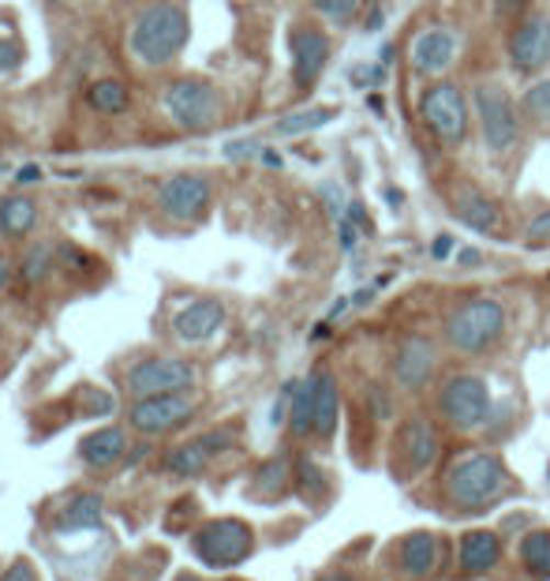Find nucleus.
Returning <instances> with one entry per match:
<instances>
[{"label": "nucleus", "mask_w": 550, "mask_h": 581, "mask_svg": "<svg viewBox=\"0 0 550 581\" xmlns=\"http://www.w3.org/2000/svg\"><path fill=\"white\" fill-rule=\"evenodd\" d=\"M53 270V248L49 244H34L31 252L23 256V278L26 281H45Z\"/></svg>", "instance_id": "32"}, {"label": "nucleus", "mask_w": 550, "mask_h": 581, "mask_svg": "<svg viewBox=\"0 0 550 581\" xmlns=\"http://www.w3.org/2000/svg\"><path fill=\"white\" fill-rule=\"evenodd\" d=\"M251 540L255 537L244 522H236V517H217V522H206L203 529L195 533L191 548H195V556L203 559L206 567L225 570L251 556Z\"/></svg>", "instance_id": "8"}, {"label": "nucleus", "mask_w": 550, "mask_h": 581, "mask_svg": "<svg viewBox=\"0 0 550 581\" xmlns=\"http://www.w3.org/2000/svg\"><path fill=\"white\" fill-rule=\"evenodd\" d=\"M38 222V206L31 195H8L0 199V233L8 237H26Z\"/></svg>", "instance_id": "24"}, {"label": "nucleus", "mask_w": 550, "mask_h": 581, "mask_svg": "<svg viewBox=\"0 0 550 581\" xmlns=\"http://www.w3.org/2000/svg\"><path fill=\"white\" fill-rule=\"evenodd\" d=\"M509 60L520 76H536L550 65V15H528L517 31L509 34Z\"/></svg>", "instance_id": "12"}, {"label": "nucleus", "mask_w": 550, "mask_h": 581, "mask_svg": "<svg viewBox=\"0 0 550 581\" xmlns=\"http://www.w3.org/2000/svg\"><path fill=\"white\" fill-rule=\"evenodd\" d=\"M228 443H233V435H228V432H210V435H203V439H195V443H183V447H177L169 454V469H172V473H180V477L203 473L206 461L214 458V454H222Z\"/></svg>", "instance_id": "20"}, {"label": "nucleus", "mask_w": 550, "mask_h": 581, "mask_svg": "<svg viewBox=\"0 0 550 581\" xmlns=\"http://www.w3.org/2000/svg\"><path fill=\"white\" fill-rule=\"evenodd\" d=\"M502 334H506V308L494 297H472L446 320V342L469 357L487 353Z\"/></svg>", "instance_id": "3"}, {"label": "nucleus", "mask_w": 550, "mask_h": 581, "mask_svg": "<svg viewBox=\"0 0 550 581\" xmlns=\"http://www.w3.org/2000/svg\"><path fill=\"white\" fill-rule=\"evenodd\" d=\"M509 488V473L502 466L498 454L475 450L457 458L446 469V499L461 511H483V506L498 503Z\"/></svg>", "instance_id": "2"}, {"label": "nucleus", "mask_w": 550, "mask_h": 581, "mask_svg": "<svg viewBox=\"0 0 550 581\" xmlns=\"http://www.w3.org/2000/svg\"><path fill=\"white\" fill-rule=\"evenodd\" d=\"M329 121H337V109H323V105L296 109V113L281 116V121L273 124V135H281V139H292V135H307V132L326 129Z\"/></svg>", "instance_id": "26"}, {"label": "nucleus", "mask_w": 550, "mask_h": 581, "mask_svg": "<svg viewBox=\"0 0 550 581\" xmlns=\"http://www.w3.org/2000/svg\"><path fill=\"white\" fill-rule=\"evenodd\" d=\"M315 379V398H311V432L323 435V439H329V435L337 432V421H341V394H337V379L329 376V371H318Z\"/></svg>", "instance_id": "21"}, {"label": "nucleus", "mask_w": 550, "mask_h": 581, "mask_svg": "<svg viewBox=\"0 0 550 581\" xmlns=\"http://www.w3.org/2000/svg\"><path fill=\"white\" fill-rule=\"evenodd\" d=\"M23 65V45L15 38H0V76H12Z\"/></svg>", "instance_id": "34"}, {"label": "nucleus", "mask_w": 550, "mask_h": 581, "mask_svg": "<svg viewBox=\"0 0 550 581\" xmlns=\"http://www.w3.org/2000/svg\"><path fill=\"white\" fill-rule=\"evenodd\" d=\"M457 559H461V574L480 578V574H487V570L498 567L502 540L487 529H472V533H464L461 537V551H457Z\"/></svg>", "instance_id": "19"}, {"label": "nucleus", "mask_w": 550, "mask_h": 581, "mask_svg": "<svg viewBox=\"0 0 550 581\" xmlns=\"http://www.w3.org/2000/svg\"><path fill=\"white\" fill-rule=\"evenodd\" d=\"M311 398H315V379H304V383L292 387V413H289V424L296 435H307L311 432Z\"/></svg>", "instance_id": "29"}, {"label": "nucleus", "mask_w": 550, "mask_h": 581, "mask_svg": "<svg viewBox=\"0 0 550 581\" xmlns=\"http://www.w3.org/2000/svg\"><path fill=\"white\" fill-rule=\"evenodd\" d=\"M449 248H453V237H438L435 241V259H446Z\"/></svg>", "instance_id": "39"}, {"label": "nucleus", "mask_w": 550, "mask_h": 581, "mask_svg": "<svg viewBox=\"0 0 550 581\" xmlns=\"http://www.w3.org/2000/svg\"><path fill=\"white\" fill-rule=\"evenodd\" d=\"M525 241L531 244V248H543V244H550V211H539L536 217H531L528 230H525Z\"/></svg>", "instance_id": "35"}, {"label": "nucleus", "mask_w": 550, "mask_h": 581, "mask_svg": "<svg viewBox=\"0 0 550 581\" xmlns=\"http://www.w3.org/2000/svg\"><path fill=\"white\" fill-rule=\"evenodd\" d=\"M87 105L94 109V113L121 116L124 109L132 105V94H127V87L121 79H98V83L87 87Z\"/></svg>", "instance_id": "27"}, {"label": "nucleus", "mask_w": 550, "mask_h": 581, "mask_svg": "<svg viewBox=\"0 0 550 581\" xmlns=\"http://www.w3.org/2000/svg\"><path fill=\"white\" fill-rule=\"evenodd\" d=\"M105 511V499L87 492V495H76L68 506H64V514L57 517L60 529H98L102 525V514Z\"/></svg>", "instance_id": "25"}, {"label": "nucleus", "mask_w": 550, "mask_h": 581, "mask_svg": "<svg viewBox=\"0 0 550 581\" xmlns=\"http://www.w3.org/2000/svg\"><path fill=\"white\" fill-rule=\"evenodd\" d=\"M158 203L172 222H199L210 206V180L203 172H172L161 180Z\"/></svg>", "instance_id": "11"}, {"label": "nucleus", "mask_w": 550, "mask_h": 581, "mask_svg": "<svg viewBox=\"0 0 550 581\" xmlns=\"http://www.w3.org/2000/svg\"><path fill=\"white\" fill-rule=\"evenodd\" d=\"M438 567V537L435 533H412L401 544V570L412 578H424Z\"/></svg>", "instance_id": "23"}, {"label": "nucleus", "mask_w": 550, "mask_h": 581, "mask_svg": "<svg viewBox=\"0 0 550 581\" xmlns=\"http://www.w3.org/2000/svg\"><path fill=\"white\" fill-rule=\"evenodd\" d=\"M311 4H315V12L334 26H352L356 15H360V0H311Z\"/></svg>", "instance_id": "31"}, {"label": "nucleus", "mask_w": 550, "mask_h": 581, "mask_svg": "<svg viewBox=\"0 0 550 581\" xmlns=\"http://www.w3.org/2000/svg\"><path fill=\"white\" fill-rule=\"evenodd\" d=\"M453 214L475 233H498L502 230L498 203H494L491 195H483L480 188H472V185H461L453 192Z\"/></svg>", "instance_id": "17"}, {"label": "nucleus", "mask_w": 550, "mask_h": 581, "mask_svg": "<svg viewBox=\"0 0 550 581\" xmlns=\"http://www.w3.org/2000/svg\"><path fill=\"white\" fill-rule=\"evenodd\" d=\"M255 154H262V147L255 139H236V143H228V147H225V158H233V161L255 158Z\"/></svg>", "instance_id": "36"}, {"label": "nucleus", "mask_w": 550, "mask_h": 581, "mask_svg": "<svg viewBox=\"0 0 550 581\" xmlns=\"http://www.w3.org/2000/svg\"><path fill=\"white\" fill-rule=\"evenodd\" d=\"M38 177H42V172L34 169V166H26V169L15 172V180H20V185H34V180H38Z\"/></svg>", "instance_id": "38"}, {"label": "nucleus", "mask_w": 550, "mask_h": 581, "mask_svg": "<svg viewBox=\"0 0 550 581\" xmlns=\"http://www.w3.org/2000/svg\"><path fill=\"white\" fill-rule=\"evenodd\" d=\"M259 158H262V161H266V166H270V169H281V154H273V150H262Z\"/></svg>", "instance_id": "40"}, {"label": "nucleus", "mask_w": 550, "mask_h": 581, "mask_svg": "<svg viewBox=\"0 0 550 581\" xmlns=\"http://www.w3.org/2000/svg\"><path fill=\"white\" fill-rule=\"evenodd\" d=\"M453 57H457V34L446 31V26H430V31H424L412 42V68L419 76H438V71L453 65Z\"/></svg>", "instance_id": "15"}, {"label": "nucleus", "mask_w": 550, "mask_h": 581, "mask_svg": "<svg viewBox=\"0 0 550 581\" xmlns=\"http://www.w3.org/2000/svg\"><path fill=\"white\" fill-rule=\"evenodd\" d=\"M285 488V461H270L266 469H259V492L273 495Z\"/></svg>", "instance_id": "33"}, {"label": "nucleus", "mask_w": 550, "mask_h": 581, "mask_svg": "<svg viewBox=\"0 0 550 581\" xmlns=\"http://www.w3.org/2000/svg\"><path fill=\"white\" fill-rule=\"evenodd\" d=\"M222 323H225V308L222 304H217V301H195V304L183 308L177 320H172V331H177L180 342L199 345V342L214 338V334L222 331Z\"/></svg>", "instance_id": "18"}, {"label": "nucleus", "mask_w": 550, "mask_h": 581, "mask_svg": "<svg viewBox=\"0 0 550 581\" xmlns=\"http://www.w3.org/2000/svg\"><path fill=\"white\" fill-rule=\"evenodd\" d=\"M419 116H424V124L438 135V139L453 143V147L464 143V135H469V102H464L461 87L446 83V79L430 83L424 94H419Z\"/></svg>", "instance_id": "7"}, {"label": "nucleus", "mask_w": 550, "mask_h": 581, "mask_svg": "<svg viewBox=\"0 0 550 581\" xmlns=\"http://www.w3.org/2000/svg\"><path fill=\"white\" fill-rule=\"evenodd\" d=\"M165 113L180 124L183 132H206L222 116V98L203 79H172L161 94Z\"/></svg>", "instance_id": "5"}, {"label": "nucleus", "mask_w": 550, "mask_h": 581, "mask_svg": "<svg viewBox=\"0 0 550 581\" xmlns=\"http://www.w3.org/2000/svg\"><path fill=\"white\" fill-rule=\"evenodd\" d=\"M329 34L318 31L315 23H296L289 31V53H292V83L300 94H311L323 79L329 65Z\"/></svg>", "instance_id": "9"}, {"label": "nucleus", "mask_w": 550, "mask_h": 581, "mask_svg": "<svg viewBox=\"0 0 550 581\" xmlns=\"http://www.w3.org/2000/svg\"><path fill=\"white\" fill-rule=\"evenodd\" d=\"M188 38H191L188 12H183L180 4H172V0H158V4H150L139 20H135L132 53H135V60H143V65L161 68V65H172V60L180 57Z\"/></svg>", "instance_id": "1"}, {"label": "nucleus", "mask_w": 550, "mask_h": 581, "mask_svg": "<svg viewBox=\"0 0 550 581\" xmlns=\"http://www.w3.org/2000/svg\"><path fill=\"white\" fill-rule=\"evenodd\" d=\"M0 581H38V574H34L31 562H23V559H20L12 570H4V578H0Z\"/></svg>", "instance_id": "37"}, {"label": "nucleus", "mask_w": 550, "mask_h": 581, "mask_svg": "<svg viewBox=\"0 0 550 581\" xmlns=\"http://www.w3.org/2000/svg\"><path fill=\"white\" fill-rule=\"evenodd\" d=\"M318 581H352V578H348V574H323Z\"/></svg>", "instance_id": "42"}, {"label": "nucleus", "mask_w": 550, "mask_h": 581, "mask_svg": "<svg viewBox=\"0 0 550 581\" xmlns=\"http://www.w3.org/2000/svg\"><path fill=\"white\" fill-rule=\"evenodd\" d=\"M191 413H195V402H191L188 394L139 398L132 410V424L143 435H161V432H172V428H180V424H188Z\"/></svg>", "instance_id": "13"}, {"label": "nucleus", "mask_w": 550, "mask_h": 581, "mask_svg": "<svg viewBox=\"0 0 550 581\" xmlns=\"http://www.w3.org/2000/svg\"><path fill=\"white\" fill-rule=\"evenodd\" d=\"M520 562H525L528 574L550 578V533L547 529H536L520 540Z\"/></svg>", "instance_id": "28"}, {"label": "nucleus", "mask_w": 550, "mask_h": 581, "mask_svg": "<svg viewBox=\"0 0 550 581\" xmlns=\"http://www.w3.org/2000/svg\"><path fill=\"white\" fill-rule=\"evenodd\" d=\"M8 275H12V270H8V259L0 256V293H4V286H8Z\"/></svg>", "instance_id": "41"}, {"label": "nucleus", "mask_w": 550, "mask_h": 581, "mask_svg": "<svg viewBox=\"0 0 550 581\" xmlns=\"http://www.w3.org/2000/svg\"><path fill=\"white\" fill-rule=\"evenodd\" d=\"M435 371V345L427 338H405L393 357V379L405 390H419Z\"/></svg>", "instance_id": "16"}, {"label": "nucleus", "mask_w": 550, "mask_h": 581, "mask_svg": "<svg viewBox=\"0 0 550 581\" xmlns=\"http://www.w3.org/2000/svg\"><path fill=\"white\" fill-rule=\"evenodd\" d=\"M438 413L446 416L449 428L457 432H475L487 424L491 416V387L483 376L461 371V376H449L442 394H438Z\"/></svg>", "instance_id": "4"}, {"label": "nucleus", "mask_w": 550, "mask_h": 581, "mask_svg": "<svg viewBox=\"0 0 550 581\" xmlns=\"http://www.w3.org/2000/svg\"><path fill=\"white\" fill-rule=\"evenodd\" d=\"M520 109H525V113L536 124H550V79H539V83H531L525 90V98H520Z\"/></svg>", "instance_id": "30"}, {"label": "nucleus", "mask_w": 550, "mask_h": 581, "mask_svg": "<svg viewBox=\"0 0 550 581\" xmlns=\"http://www.w3.org/2000/svg\"><path fill=\"white\" fill-rule=\"evenodd\" d=\"M397 447H401V458H405L408 466L419 473V469L435 466L442 443H438L435 424L424 421V416H408V421L401 424V432H397Z\"/></svg>", "instance_id": "14"}, {"label": "nucleus", "mask_w": 550, "mask_h": 581, "mask_svg": "<svg viewBox=\"0 0 550 581\" xmlns=\"http://www.w3.org/2000/svg\"><path fill=\"white\" fill-rule=\"evenodd\" d=\"M475 116H480V135L483 147L502 154L517 143L520 124H517V105H513V94L502 83H480L472 94Z\"/></svg>", "instance_id": "6"}, {"label": "nucleus", "mask_w": 550, "mask_h": 581, "mask_svg": "<svg viewBox=\"0 0 550 581\" xmlns=\"http://www.w3.org/2000/svg\"><path fill=\"white\" fill-rule=\"evenodd\" d=\"M191 383H195V368L177 357H154L127 371V390L135 398L183 394V390H191Z\"/></svg>", "instance_id": "10"}, {"label": "nucleus", "mask_w": 550, "mask_h": 581, "mask_svg": "<svg viewBox=\"0 0 550 581\" xmlns=\"http://www.w3.org/2000/svg\"><path fill=\"white\" fill-rule=\"evenodd\" d=\"M177 581H199V578H191V574H183V578H177Z\"/></svg>", "instance_id": "43"}, {"label": "nucleus", "mask_w": 550, "mask_h": 581, "mask_svg": "<svg viewBox=\"0 0 550 581\" xmlns=\"http://www.w3.org/2000/svg\"><path fill=\"white\" fill-rule=\"evenodd\" d=\"M127 443H124V432L121 428H102V432H90L87 439L79 443V454L82 461H87L90 469H109L116 466V461L124 458Z\"/></svg>", "instance_id": "22"}]
</instances>
